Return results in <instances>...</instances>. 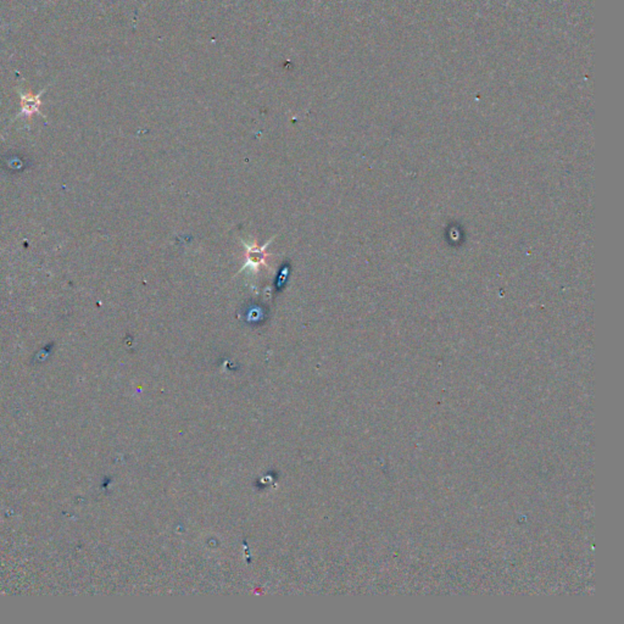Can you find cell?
Masks as SVG:
<instances>
[{
  "label": "cell",
  "instance_id": "obj_1",
  "mask_svg": "<svg viewBox=\"0 0 624 624\" xmlns=\"http://www.w3.org/2000/svg\"><path fill=\"white\" fill-rule=\"evenodd\" d=\"M43 93V91H42ZM34 96L32 94H21V101H22V111L31 115L34 111L38 110V106L40 105V94Z\"/></svg>",
  "mask_w": 624,
  "mask_h": 624
}]
</instances>
